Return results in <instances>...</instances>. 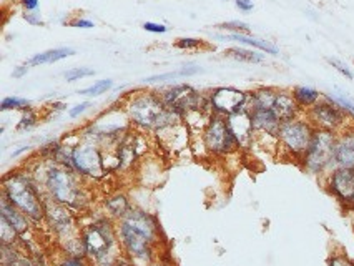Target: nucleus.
I'll return each mask as SVG.
<instances>
[{
	"label": "nucleus",
	"instance_id": "nucleus-1",
	"mask_svg": "<svg viewBox=\"0 0 354 266\" xmlns=\"http://www.w3.org/2000/svg\"><path fill=\"white\" fill-rule=\"evenodd\" d=\"M128 120L141 130L161 132L165 128L182 123L183 117L178 112L168 108L158 94L138 92L125 103Z\"/></svg>",
	"mask_w": 354,
	"mask_h": 266
},
{
	"label": "nucleus",
	"instance_id": "nucleus-2",
	"mask_svg": "<svg viewBox=\"0 0 354 266\" xmlns=\"http://www.w3.org/2000/svg\"><path fill=\"white\" fill-rule=\"evenodd\" d=\"M2 195L30 220L40 221L47 216V208L42 202L39 190L24 173H12L5 176Z\"/></svg>",
	"mask_w": 354,
	"mask_h": 266
},
{
	"label": "nucleus",
	"instance_id": "nucleus-3",
	"mask_svg": "<svg viewBox=\"0 0 354 266\" xmlns=\"http://www.w3.org/2000/svg\"><path fill=\"white\" fill-rule=\"evenodd\" d=\"M75 170L62 165H52L45 175V188L58 205L77 208L83 202V190L75 176Z\"/></svg>",
	"mask_w": 354,
	"mask_h": 266
},
{
	"label": "nucleus",
	"instance_id": "nucleus-4",
	"mask_svg": "<svg viewBox=\"0 0 354 266\" xmlns=\"http://www.w3.org/2000/svg\"><path fill=\"white\" fill-rule=\"evenodd\" d=\"M336 142L337 133L316 128L309 148L301 160L304 170L313 173V175H321L326 170H329L331 166H334Z\"/></svg>",
	"mask_w": 354,
	"mask_h": 266
},
{
	"label": "nucleus",
	"instance_id": "nucleus-5",
	"mask_svg": "<svg viewBox=\"0 0 354 266\" xmlns=\"http://www.w3.org/2000/svg\"><path fill=\"white\" fill-rule=\"evenodd\" d=\"M313 123L306 117H298L295 120L283 122L278 132V145L286 151L291 158L303 160L304 153L309 148V143L314 135Z\"/></svg>",
	"mask_w": 354,
	"mask_h": 266
},
{
	"label": "nucleus",
	"instance_id": "nucleus-6",
	"mask_svg": "<svg viewBox=\"0 0 354 266\" xmlns=\"http://www.w3.org/2000/svg\"><path fill=\"white\" fill-rule=\"evenodd\" d=\"M306 118L313 123L314 128L319 130H329V132L341 133L342 130L347 128L352 122L349 120V115L344 108H341L337 103H334L328 95L323 97L314 107L304 112Z\"/></svg>",
	"mask_w": 354,
	"mask_h": 266
},
{
	"label": "nucleus",
	"instance_id": "nucleus-7",
	"mask_svg": "<svg viewBox=\"0 0 354 266\" xmlns=\"http://www.w3.org/2000/svg\"><path fill=\"white\" fill-rule=\"evenodd\" d=\"M203 143L211 153L216 155H226L239 148V143L228 125L226 117L216 115V113H213L206 122L203 130Z\"/></svg>",
	"mask_w": 354,
	"mask_h": 266
},
{
	"label": "nucleus",
	"instance_id": "nucleus-8",
	"mask_svg": "<svg viewBox=\"0 0 354 266\" xmlns=\"http://www.w3.org/2000/svg\"><path fill=\"white\" fill-rule=\"evenodd\" d=\"M118 235L120 241L125 248V251L128 253V256L137 263H150L153 258V245L155 243L145 235L143 231H140L138 228L132 226L127 221H120L118 226Z\"/></svg>",
	"mask_w": 354,
	"mask_h": 266
},
{
	"label": "nucleus",
	"instance_id": "nucleus-9",
	"mask_svg": "<svg viewBox=\"0 0 354 266\" xmlns=\"http://www.w3.org/2000/svg\"><path fill=\"white\" fill-rule=\"evenodd\" d=\"M83 243L86 248V254L94 256L95 259H100L103 256H108L112 246L115 245V231L108 220H99L92 223L83 231Z\"/></svg>",
	"mask_w": 354,
	"mask_h": 266
},
{
	"label": "nucleus",
	"instance_id": "nucleus-10",
	"mask_svg": "<svg viewBox=\"0 0 354 266\" xmlns=\"http://www.w3.org/2000/svg\"><path fill=\"white\" fill-rule=\"evenodd\" d=\"M72 165L73 170L78 175L83 176L102 178L103 173H105V161H103L102 150L95 142H85L75 145L72 155Z\"/></svg>",
	"mask_w": 354,
	"mask_h": 266
},
{
	"label": "nucleus",
	"instance_id": "nucleus-11",
	"mask_svg": "<svg viewBox=\"0 0 354 266\" xmlns=\"http://www.w3.org/2000/svg\"><path fill=\"white\" fill-rule=\"evenodd\" d=\"M211 112L216 115L230 117L233 113L249 110V95L235 86H220L210 94Z\"/></svg>",
	"mask_w": 354,
	"mask_h": 266
},
{
	"label": "nucleus",
	"instance_id": "nucleus-12",
	"mask_svg": "<svg viewBox=\"0 0 354 266\" xmlns=\"http://www.w3.org/2000/svg\"><path fill=\"white\" fill-rule=\"evenodd\" d=\"M328 190L339 202L354 203V168L334 166L328 176Z\"/></svg>",
	"mask_w": 354,
	"mask_h": 266
},
{
	"label": "nucleus",
	"instance_id": "nucleus-13",
	"mask_svg": "<svg viewBox=\"0 0 354 266\" xmlns=\"http://www.w3.org/2000/svg\"><path fill=\"white\" fill-rule=\"evenodd\" d=\"M251 125L254 130V137H266L278 142V132H280L281 120L276 117L273 110H263V108H254L249 110Z\"/></svg>",
	"mask_w": 354,
	"mask_h": 266
},
{
	"label": "nucleus",
	"instance_id": "nucleus-14",
	"mask_svg": "<svg viewBox=\"0 0 354 266\" xmlns=\"http://www.w3.org/2000/svg\"><path fill=\"white\" fill-rule=\"evenodd\" d=\"M334 166L354 168V123L337 133Z\"/></svg>",
	"mask_w": 354,
	"mask_h": 266
},
{
	"label": "nucleus",
	"instance_id": "nucleus-15",
	"mask_svg": "<svg viewBox=\"0 0 354 266\" xmlns=\"http://www.w3.org/2000/svg\"><path fill=\"white\" fill-rule=\"evenodd\" d=\"M228 125H230L233 135L236 137L239 148H246L251 145L254 138V130L251 125V117H249V110L233 113V115L226 117Z\"/></svg>",
	"mask_w": 354,
	"mask_h": 266
},
{
	"label": "nucleus",
	"instance_id": "nucleus-16",
	"mask_svg": "<svg viewBox=\"0 0 354 266\" xmlns=\"http://www.w3.org/2000/svg\"><path fill=\"white\" fill-rule=\"evenodd\" d=\"M273 112L276 113V117L280 118L281 122L295 120V118L301 117V113H303V110L299 108V105L295 100V97H293L291 90H278Z\"/></svg>",
	"mask_w": 354,
	"mask_h": 266
},
{
	"label": "nucleus",
	"instance_id": "nucleus-17",
	"mask_svg": "<svg viewBox=\"0 0 354 266\" xmlns=\"http://www.w3.org/2000/svg\"><path fill=\"white\" fill-rule=\"evenodd\" d=\"M0 216H2L4 220H7L9 225L12 226L19 235H22V233H25L27 230H29V220L30 218L25 213H22L17 206H14L12 203H10L4 195H2V202H0Z\"/></svg>",
	"mask_w": 354,
	"mask_h": 266
},
{
	"label": "nucleus",
	"instance_id": "nucleus-18",
	"mask_svg": "<svg viewBox=\"0 0 354 266\" xmlns=\"http://www.w3.org/2000/svg\"><path fill=\"white\" fill-rule=\"evenodd\" d=\"M220 40H233L238 43H243V45H249L254 47L258 50L264 52V53H271V55H280V48H278L275 43H271L268 40L263 39H256L251 35H244V34H226V35H218Z\"/></svg>",
	"mask_w": 354,
	"mask_h": 266
},
{
	"label": "nucleus",
	"instance_id": "nucleus-19",
	"mask_svg": "<svg viewBox=\"0 0 354 266\" xmlns=\"http://www.w3.org/2000/svg\"><path fill=\"white\" fill-rule=\"evenodd\" d=\"M249 110L254 108H263V110H273L278 90L273 86H259L253 92H249Z\"/></svg>",
	"mask_w": 354,
	"mask_h": 266
},
{
	"label": "nucleus",
	"instance_id": "nucleus-20",
	"mask_svg": "<svg viewBox=\"0 0 354 266\" xmlns=\"http://www.w3.org/2000/svg\"><path fill=\"white\" fill-rule=\"evenodd\" d=\"M291 94H293V97H295L296 103L303 112L309 110V108L314 107L316 103L323 99V95H321L318 90L311 88V86H304V85L295 86V88L291 90Z\"/></svg>",
	"mask_w": 354,
	"mask_h": 266
},
{
	"label": "nucleus",
	"instance_id": "nucleus-21",
	"mask_svg": "<svg viewBox=\"0 0 354 266\" xmlns=\"http://www.w3.org/2000/svg\"><path fill=\"white\" fill-rule=\"evenodd\" d=\"M72 55H75V50H73V48H68V47L52 48V50H47V52L37 53V55H34L29 62H27V65H32V67H37V65L53 63V62L63 60V58L72 57Z\"/></svg>",
	"mask_w": 354,
	"mask_h": 266
},
{
	"label": "nucleus",
	"instance_id": "nucleus-22",
	"mask_svg": "<svg viewBox=\"0 0 354 266\" xmlns=\"http://www.w3.org/2000/svg\"><path fill=\"white\" fill-rule=\"evenodd\" d=\"M105 206H107V210L110 211V215L117 216V218H123V216L132 210L127 197H125V195H120V193L108 198L105 202Z\"/></svg>",
	"mask_w": 354,
	"mask_h": 266
},
{
	"label": "nucleus",
	"instance_id": "nucleus-23",
	"mask_svg": "<svg viewBox=\"0 0 354 266\" xmlns=\"http://www.w3.org/2000/svg\"><path fill=\"white\" fill-rule=\"evenodd\" d=\"M2 264L4 266H34L29 258L14 248V245H2Z\"/></svg>",
	"mask_w": 354,
	"mask_h": 266
},
{
	"label": "nucleus",
	"instance_id": "nucleus-24",
	"mask_svg": "<svg viewBox=\"0 0 354 266\" xmlns=\"http://www.w3.org/2000/svg\"><path fill=\"white\" fill-rule=\"evenodd\" d=\"M225 55L239 62H249V63H259L264 60V55H261V53L254 50H248V48H241V47L228 48V50H225Z\"/></svg>",
	"mask_w": 354,
	"mask_h": 266
},
{
	"label": "nucleus",
	"instance_id": "nucleus-25",
	"mask_svg": "<svg viewBox=\"0 0 354 266\" xmlns=\"http://www.w3.org/2000/svg\"><path fill=\"white\" fill-rule=\"evenodd\" d=\"M201 72L200 67H183L175 72H168V73H161V75H153V77L145 78L146 83H153V82H165V80H173V78H180V77H190V75H195Z\"/></svg>",
	"mask_w": 354,
	"mask_h": 266
},
{
	"label": "nucleus",
	"instance_id": "nucleus-26",
	"mask_svg": "<svg viewBox=\"0 0 354 266\" xmlns=\"http://www.w3.org/2000/svg\"><path fill=\"white\" fill-rule=\"evenodd\" d=\"M218 30H225L228 34H244V35H249L251 34V29H249L248 24L244 22H239V20H230V22H223V24H218L216 25Z\"/></svg>",
	"mask_w": 354,
	"mask_h": 266
},
{
	"label": "nucleus",
	"instance_id": "nucleus-27",
	"mask_svg": "<svg viewBox=\"0 0 354 266\" xmlns=\"http://www.w3.org/2000/svg\"><path fill=\"white\" fill-rule=\"evenodd\" d=\"M113 86V82L110 78H105V80H100V82H97L94 85L86 86L83 90H78L80 95H86V97H97V95H102L108 92Z\"/></svg>",
	"mask_w": 354,
	"mask_h": 266
},
{
	"label": "nucleus",
	"instance_id": "nucleus-28",
	"mask_svg": "<svg viewBox=\"0 0 354 266\" xmlns=\"http://www.w3.org/2000/svg\"><path fill=\"white\" fill-rule=\"evenodd\" d=\"M30 108V102L25 99H19V97H5L0 103V110L7 112V110H27Z\"/></svg>",
	"mask_w": 354,
	"mask_h": 266
},
{
	"label": "nucleus",
	"instance_id": "nucleus-29",
	"mask_svg": "<svg viewBox=\"0 0 354 266\" xmlns=\"http://www.w3.org/2000/svg\"><path fill=\"white\" fill-rule=\"evenodd\" d=\"M37 122H39V117H37V113L34 110H30V108H27V110H24V115H22L20 122L17 125V130H19V132L30 130L32 127H35Z\"/></svg>",
	"mask_w": 354,
	"mask_h": 266
},
{
	"label": "nucleus",
	"instance_id": "nucleus-30",
	"mask_svg": "<svg viewBox=\"0 0 354 266\" xmlns=\"http://www.w3.org/2000/svg\"><path fill=\"white\" fill-rule=\"evenodd\" d=\"M92 75H95V70L94 68L77 67V68L67 70V72H65V78H67V82H77V80H80V78L92 77Z\"/></svg>",
	"mask_w": 354,
	"mask_h": 266
},
{
	"label": "nucleus",
	"instance_id": "nucleus-31",
	"mask_svg": "<svg viewBox=\"0 0 354 266\" xmlns=\"http://www.w3.org/2000/svg\"><path fill=\"white\" fill-rule=\"evenodd\" d=\"M17 236H19V233L9 225L7 220L2 218V233H0V238H2V245H14V243L17 241Z\"/></svg>",
	"mask_w": 354,
	"mask_h": 266
},
{
	"label": "nucleus",
	"instance_id": "nucleus-32",
	"mask_svg": "<svg viewBox=\"0 0 354 266\" xmlns=\"http://www.w3.org/2000/svg\"><path fill=\"white\" fill-rule=\"evenodd\" d=\"M203 45H205L203 40L192 39V37H183V39H178L175 42V47L180 48V50H198Z\"/></svg>",
	"mask_w": 354,
	"mask_h": 266
},
{
	"label": "nucleus",
	"instance_id": "nucleus-33",
	"mask_svg": "<svg viewBox=\"0 0 354 266\" xmlns=\"http://www.w3.org/2000/svg\"><path fill=\"white\" fill-rule=\"evenodd\" d=\"M328 62H329L331 67H333L334 70H337V72L342 75V77H346V78H349V80L354 78V73L351 72V68L347 67V65L342 60H339V58H328Z\"/></svg>",
	"mask_w": 354,
	"mask_h": 266
},
{
	"label": "nucleus",
	"instance_id": "nucleus-34",
	"mask_svg": "<svg viewBox=\"0 0 354 266\" xmlns=\"http://www.w3.org/2000/svg\"><path fill=\"white\" fill-rule=\"evenodd\" d=\"M328 97L334 103H337V105H339L341 108H344L347 113L354 115V102L351 99H347V97H344V95H328Z\"/></svg>",
	"mask_w": 354,
	"mask_h": 266
},
{
	"label": "nucleus",
	"instance_id": "nucleus-35",
	"mask_svg": "<svg viewBox=\"0 0 354 266\" xmlns=\"http://www.w3.org/2000/svg\"><path fill=\"white\" fill-rule=\"evenodd\" d=\"M328 266H354V261H351L346 254H334L329 258Z\"/></svg>",
	"mask_w": 354,
	"mask_h": 266
},
{
	"label": "nucleus",
	"instance_id": "nucleus-36",
	"mask_svg": "<svg viewBox=\"0 0 354 266\" xmlns=\"http://www.w3.org/2000/svg\"><path fill=\"white\" fill-rule=\"evenodd\" d=\"M143 29L146 32H151V34H165V32L168 30V27L161 25V24H155V22H145Z\"/></svg>",
	"mask_w": 354,
	"mask_h": 266
},
{
	"label": "nucleus",
	"instance_id": "nucleus-37",
	"mask_svg": "<svg viewBox=\"0 0 354 266\" xmlns=\"http://www.w3.org/2000/svg\"><path fill=\"white\" fill-rule=\"evenodd\" d=\"M92 107V103L90 102H83V103H78V105H75L73 108H70V112H68V115L72 117V118H77L80 117L81 113L86 112L88 108Z\"/></svg>",
	"mask_w": 354,
	"mask_h": 266
},
{
	"label": "nucleus",
	"instance_id": "nucleus-38",
	"mask_svg": "<svg viewBox=\"0 0 354 266\" xmlns=\"http://www.w3.org/2000/svg\"><path fill=\"white\" fill-rule=\"evenodd\" d=\"M58 266H88L85 261V258L80 256H67Z\"/></svg>",
	"mask_w": 354,
	"mask_h": 266
},
{
	"label": "nucleus",
	"instance_id": "nucleus-39",
	"mask_svg": "<svg viewBox=\"0 0 354 266\" xmlns=\"http://www.w3.org/2000/svg\"><path fill=\"white\" fill-rule=\"evenodd\" d=\"M72 27H77V29H94L95 24L92 20H86V19H75L73 22H70Z\"/></svg>",
	"mask_w": 354,
	"mask_h": 266
},
{
	"label": "nucleus",
	"instance_id": "nucleus-40",
	"mask_svg": "<svg viewBox=\"0 0 354 266\" xmlns=\"http://www.w3.org/2000/svg\"><path fill=\"white\" fill-rule=\"evenodd\" d=\"M235 5H236V9L241 10V12H251V10L254 9L251 0H235Z\"/></svg>",
	"mask_w": 354,
	"mask_h": 266
},
{
	"label": "nucleus",
	"instance_id": "nucleus-41",
	"mask_svg": "<svg viewBox=\"0 0 354 266\" xmlns=\"http://www.w3.org/2000/svg\"><path fill=\"white\" fill-rule=\"evenodd\" d=\"M24 19L29 22V24H32V25H43L42 19L39 17V15H35V14H25Z\"/></svg>",
	"mask_w": 354,
	"mask_h": 266
},
{
	"label": "nucleus",
	"instance_id": "nucleus-42",
	"mask_svg": "<svg viewBox=\"0 0 354 266\" xmlns=\"http://www.w3.org/2000/svg\"><path fill=\"white\" fill-rule=\"evenodd\" d=\"M27 72H29V65H20V67L14 70L12 75H14V78H22Z\"/></svg>",
	"mask_w": 354,
	"mask_h": 266
},
{
	"label": "nucleus",
	"instance_id": "nucleus-43",
	"mask_svg": "<svg viewBox=\"0 0 354 266\" xmlns=\"http://www.w3.org/2000/svg\"><path fill=\"white\" fill-rule=\"evenodd\" d=\"M22 5H24V9L27 10H35L39 7V0H20Z\"/></svg>",
	"mask_w": 354,
	"mask_h": 266
},
{
	"label": "nucleus",
	"instance_id": "nucleus-44",
	"mask_svg": "<svg viewBox=\"0 0 354 266\" xmlns=\"http://www.w3.org/2000/svg\"><path fill=\"white\" fill-rule=\"evenodd\" d=\"M113 266H138V264H135L133 261H128V259H122V258H118L113 261Z\"/></svg>",
	"mask_w": 354,
	"mask_h": 266
},
{
	"label": "nucleus",
	"instance_id": "nucleus-45",
	"mask_svg": "<svg viewBox=\"0 0 354 266\" xmlns=\"http://www.w3.org/2000/svg\"><path fill=\"white\" fill-rule=\"evenodd\" d=\"M150 266H165V264H150Z\"/></svg>",
	"mask_w": 354,
	"mask_h": 266
},
{
	"label": "nucleus",
	"instance_id": "nucleus-46",
	"mask_svg": "<svg viewBox=\"0 0 354 266\" xmlns=\"http://www.w3.org/2000/svg\"><path fill=\"white\" fill-rule=\"evenodd\" d=\"M351 206H352V211H354V205H351Z\"/></svg>",
	"mask_w": 354,
	"mask_h": 266
},
{
	"label": "nucleus",
	"instance_id": "nucleus-47",
	"mask_svg": "<svg viewBox=\"0 0 354 266\" xmlns=\"http://www.w3.org/2000/svg\"><path fill=\"white\" fill-rule=\"evenodd\" d=\"M352 205H354V203H352Z\"/></svg>",
	"mask_w": 354,
	"mask_h": 266
}]
</instances>
